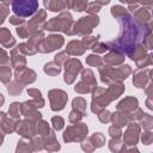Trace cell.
<instances>
[{
    "label": "cell",
    "mask_w": 153,
    "mask_h": 153,
    "mask_svg": "<svg viewBox=\"0 0 153 153\" xmlns=\"http://www.w3.org/2000/svg\"><path fill=\"white\" fill-rule=\"evenodd\" d=\"M11 80V69L6 66H0V81L4 84H7Z\"/></svg>",
    "instance_id": "cell-25"
},
{
    "label": "cell",
    "mask_w": 153,
    "mask_h": 153,
    "mask_svg": "<svg viewBox=\"0 0 153 153\" xmlns=\"http://www.w3.org/2000/svg\"><path fill=\"white\" fill-rule=\"evenodd\" d=\"M8 14V8H7V5L5 4H1L0 2V24L4 23L5 20V17Z\"/></svg>",
    "instance_id": "cell-45"
},
{
    "label": "cell",
    "mask_w": 153,
    "mask_h": 153,
    "mask_svg": "<svg viewBox=\"0 0 153 153\" xmlns=\"http://www.w3.org/2000/svg\"><path fill=\"white\" fill-rule=\"evenodd\" d=\"M124 60V54L123 53H120V51H115L112 50L110 54L105 55L104 56V62L112 66V65H120L122 63Z\"/></svg>",
    "instance_id": "cell-17"
},
{
    "label": "cell",
    "mask_w": 153,
    "mask_h": 153,
    "mask_svg": "<svg viewBox=\"0 0 153 153\" xmlns=\"http://www.w3.org/2000/svg\"><path fill=\"white\" fill-rule=\"evenodd\" d=\"M17 54H18V48H16V49L12 50V53H11V60H12V63H13V66H14L16 69H22V68L25 67V63L26 62H25V59L23 56L17 55Z\"/></svg>",
    "instance_id": "cell-22"
},
{
    "label": "cell",
    "mask_w": 153,
    "mask_h": 153,
    "mask_svg": "<svg viewBox=\"0 0 153 153\" xmlns=\"http://www.w3.org/2000/svg\"><path fill=\"white\" fill-rule=\"evenodd\" d=\"M16 80L22 84L23 86L25 84H31L36 80V73L32 69H27V68H22V69H17L16 72Z\"/></svg>",
    "instance_id": "cell-10"
},
{
    "label": "cell",
    "mask_w": 153,
    "mask_h": 153,
    "mask_svg": "<svg viewBox=\"0 0 153 153\" xmlns=\"http://www.w3.org/2000/svg\"><path fill=\"white\" fill-rule=\"evenodd\" d=\"M75 91L76 92H79V93H87V92H91L93 88H96V87H93L92 85H90V84H87V82H85V81H80L79 84H76L75 85Z\"/></svg>",
    "instance_id": "cell-28"
},
{
    "label": "cell",
    "mask_w": 153,
    "mask_h": 153,
    "mask_svg": "<svg viewBox=\"0 0 153 153\" xmlns=\"http://www.w3.org/2000/svg\"><path fill=\"white\" fill-rule=\"evenodd\" d=\"M152 139H153V136H152V133L151 131H147V133H143L142 134V142L145 145H151Z\"/></svg>",
    "instance_id": "cell-48"
},
{
    "label": "cell",
    "mask_w": 153,
    "mask_h": 153,
    "mask_svg": "<svg viewBox=\"0 0 153 153\" xmlns=\"http://www.w3.org/2000/svg\"><path fill=\"white\" fill-rule=\"evenodd\" d=\"M99 10H100V5H99V4H97V2L94 1V2L88 4V5L86 6V10H85V11H87L90 14H96Z\"/></svg>",
    "instance_id": "cell-40"
},
{
    "label": "cell",
    "mask_w": 153,
    "mask_h": 153,
    "mask_svg": "<svg viewBox=\"0 0 153 153\" xmlns=\"http://www.w3.org/2000/svg\"><path fill=\"white\" fill-rule=\"evenodd\" d=\"M51 123H53V127H54L55 129L60 130V129L63 127L65 121H63V118H62V117H60V116H55V117H53V118H51Z\"/></svg>",
    "instance_id": "cell-39"
},
{
    "label": "cell",
    "mask_w": 153,
    "mask_h": 153,
    "mask_svg": "<svg viewBox=\"0 0 153 153\" xmlns=\"http://www.w3.org/2000/svg\"><path fill=\"white\" fill-rule=\"evenodd\" d=\"M10 1H11V0H0V2H1V4H5V5H8Z\"/></svg>",
    "instance_id": "cell-58"
},
{
    "label": "cell",
    "mask_w": 153,
    "mask_h": 153,
    "mask_svg": "<svg viewBox=\"0 0 153 153\" xmlns=\"http://www.w3.org/2000/svg\"><path fill=\"white\" fill-rule=\"evenodd\" d=\"M49 99H50L51 110L59 111L65 108L68 97H67V93L62 90H51L49 92Z\"/></svg>",
    "instance_id": "cell-9"
},
{
    "label": "cell",
    "mask_w": 153,
    "mask_h": 153,
    "mask_svg": "<svg viewBox=\"0 0 153 153\" xmlns=\"http://www.w3.org/2000/svg\"><path fill=\"white\" fill-rule=\"evenodd\" d=\"M2 139H4V135L0 133V145H1V142H2Z\"/></svg>",
    "instance_id": "cell-59"
},
{
    "label": "cell",
    "mask_w": 153,
    "mask_h": 153,
    "mask_svg": "<svg viewBox=\"0 0 153 153\" xmlns=\"http://www.w3.org/2000/svg\"><path fill=\"white\" fill-rule=\"evenodd\" d=\"M27 93H29L33 99H42L41 92H39L38 90H36V88H29V90H27Z\"/></svg>",
    "instance_id": "cell-49"
},
{
    "label": "cell",
    "mask_w": 153,
    "mask_h": 153,
    "mask_svg": "<svg viewBox=\"0 0 153 153\" xmlns=\"http://www.w3.org/2000/svg\"><path fill=\"white\" fill-rule=\"evenodd\" d=\"M81 76H82V81H85V82L92 85L93 87H97V81H96L94 75H93V73H92L91 69H85V71H82V75H81Z\"/></svg>",
    "instance_id": "cell-24"
},
{
    "label": "cell",
    "mask_w": 153,
    "mask_h": 153,
    "mask_svg": "<svg viewBox=\"0 0 153 153\" xmlns=\"http://www.w3.org/2000/svg\"><path fill=\"white\" fill-rule=\"evenodd\" d=\"M10 63V57L4 49H0V66H6Z\"/></svg>",
    "instance_id": "cell-44"
},
{
    "label": "cell",
    "mask_w": 153,
    "mask_h": 153,
    "mask_svg": "<svg viewBox=\"0 0 153 153\" xmlns=\"http://www.w3.org/2000/svg\"><path fill=\"white\" fill-rule=\"evenodd\" d=\"M120 1H122V2H127V4H133V2L135 4L137 0H120Z\"/></svg>",
    "instance_id": "cell-56"
},
{
    "label": "cell",
    "mask_w": 153,
    "mask_h": 153,
    "mask_svg": "<svg viewBox=\"0 0 153 153\" xmlns=\"http://www.w3.org/2000/svg\"><path fill=\"white\" fill-rule=\"evenodd\" d=\"M10 23L13 25H18V24H24V19H22L18 16H12L10 17Z\"/></svg>",
    "instance_id": "cell-51"
},
{
    "label": "cell",
    "mask_w": 153,
    "mask_h": 153,
    "mask_svg": "<svg viewBox=\"0 0 153 153\" xmlns=\"http://www.w3.org/2000/svg\"><path fill=\"white\" fill-rule=\"evenodd\" d=\"M4 102H5V98H4V96L0 93V106L4 104Z\"/></svg>",
    "instance_id": "cell-57"
},
{
    "label": "cell",
    "mask_w": 153,
    "mask_h": 153,
    "mask_svg": "<svg viewBox=\"0 0 153 153\" xmlns=\"http://www.w3.org/2000/svg\"><path fill=\"white\" fill-rule=\"evenodd\" d=\"M111 121L114 122V126L120 127V128L123 127V126H127L129 123V118L127 116V112H123V111L114 114L111 116Z\"/></svg>",
    "instance_id": "cell-21"
},
{
    "label": "cell",
    "mask_w": 153,
    "mask_h": 153,
    "mask_svg": "<svg viewBox=\"0 0 153 153\" xmlns=\"http://www.w3.org/2000/svg\"><path fill=\"white\" fill-rule=\"evenodd\" d=\"M87 134V126H85L84 123H76L74 126L68 127L65 130L63 134V140L66 142L69 141H80L82 140Z\"/></svg>",
    "instance_id": "cell-5"
},
{
    "label": "cell",
    "mask_w": 153,
    "mask_h": 153,
    "mask_svg": "<svg viewBox=\"0 0 153 153\" xmlns=\"http://www.w3.org/2000/svg\"><path fill=\"white\" fill-rule=\"evenodd\" d=\"M99 23V18L97 16H88L80 18L74 24V33L79 35H88L94 26H97Z\"/></svg>",
    "instance_id": "cell-4"
},
{
    "label": "cell",
    "mask_w": 153,
    "mask_h": 153,
    "mask_svg": "<svg viewBox=\"0 0 153 153\" xmlns=\"http://www.w3.org/2000/svg\"><path fill=\"white\" fill-rule=\"evenodd\" d=\"M66 66V73H65V81L67 84H72L78 75V73L82 69V66L79 60L76 59H68L65 63Z\"/></svg>",
    "instance_id": "cell-8"
},
{
    "label": "cell",
    "mask_w": 153,
    "mask_h": 153,
    "mask_svg": "<svg viewBox=\"0 0 153 153\" xmlns=\"http://www.w3.org/2000/svg\"><path fill=\"white\" fill-rule=\"evenodd\" d=\"M44 5H45V7L48 10H50L53 12H57V11L62 10L60 0H44Z\"/></svg>",
    "instance_id": "cell-27"
},
{
    "label": "cell",
    "mask_w": 153,
    "mask_h": 153,
    "mask_svg": "<svg viewBox=\"0 0 153 153\" xmlns=\"http://www.w3.org/2000/svg\"><path fill=\"white\" fill-rule=\"evenodd\" d=\"M87 6V0H72V7L80 12V11H85Z\"/></svg>",
    "instance_id": "cell-33"
},
{
    "label": "cell",
    "mask_w": 153,
    "mask_h": 153,
    "mask_svg": "<svg viewBox=\"0 0 153 153\" xmlns=\"http://www.w3.org/2000/svg\"><path fill=\"white\" fill-rule=\"evenodd\" d=\"M90 141H91V143H93L94 147H100L104 143V136L100 133H96L90 137Z\"/></svg>",
    "instance_id": "cell-30"
},
{
    "label": "cell",
    "mask_w": 153,
    "mask_h": 153,
    "mask_svg": "<svg viewBox=\"0 0 153 153\" xmlns=\"http://www.w3.org/2000/svg\"><path fill=\"white\" fill-rule=\"evenodd\" d=\"M67 60H68V53H67V51L59 53V54L55 56V62H56L57 65H62V63H65Z\"/></svg>",
    "instance_id": "cell-41"
},
{
    "label": "cell",
    "mask_w": 153,
    "mask_h": 153,
    "mask_svg": "<svg viewBox=\"0 0 153 153\" xmlns=\"http://www.w3.org/2000/svg\"><path fill=\"white\" fill-rule=\"evenodd\" d=\"M135 108H137V99L134 97H127L123 100H121L117 105V110L123 112H129Z\"/></svg>",
    "instance_id": "cell-15"
},
{
    "label": "cell",
    "mask_w": 153,
    "mask_h": 153,
    "mask_svg": "<svg viewBox=\"0 0 153 153\" xmlns=\"http://www.w3.org/2000/svg\"><path fill=\"white\" fill-rule=\"evenodd\" d=\"M44 72H45L47 74L54 76V75H56V74H59V73L61 72V67H60V65H57L55 61H54V62H49V63H47V65L44 66Z\"/></svg>",
    "instance_id": "cell-23"
},
{
    "label": "cell",
    "mask_w": 153,
    "mask_h": 153,
    "mask_svg": "<svg viewBox=\"0 0 153 153\" xmlns=\"http://www.w3.org/2000/svg\"><path fill=\"white\" fill-rule=\"evenodd\" d=\"M110 102H111V99L109 98L105 90L96 87V90L93 92V97H92V111L96 114L100 112L105 106L109 105Z\"/></svg>",
    "instance_id": "cell-7"
},
{
    "label": "cell",
    "mask_w": 153,
    "mask_h": 153,
    "mask_svg": "<svg viewBox=\"0 0 153 153\" xmlns=\"http://www.w3.org/2000/svg\"><path fill=\"white\" fill-rule=\"evenodd\" d=\"M18 49H19V51L24 53L25 55H32V54H35V53L37 51V50H36L32 45H30L29 43H22V44H19Z\"/></svg>",
    "instance_id": "cell-31"
},
{
    "label": "cell",
    "mask_w": 153,
    "mask_h": 153,
    "mask_svg": "<svg viewBox=\"0 0 153 153\" xmlns=\"http://www.w3.org/2000/svg\"><path fill=\"white\" fill-rule=\"evenodd\" d=\"M86 62L90 65V66H100L102 65V59L98 56V55H94V54H91L87 56L86 59Z\"/></svg>",
    "instance_id": "cell-35"
},
{
    "label": "cell",
    "mask_w": 153,
    "mask_h": 153,
    "mask_svg": "<svg viewBox=\"0 0 153 153\" xmlns=\"http://www.w3.org/2000/svg\"><path fill=\"white\" fill-rule=\"evenodd\" d=\"M63 44V37L60 35H50L47 38H43L37 45V50L41 53H50L55 49H59Z\"/></svg>",
    "instance_id": "cell-6"
},
{
    "label": "cell",
    "mask_w": 153,
    "mask_h": 153,
    "mask_svg": "<svg viewBox=\"0 0 153 153\" xmlns=\"http://www.w3.org/2000/svg\"><path fill=\"white\" fill-rule=\"evenodd\" d=\"M100 79L104 84H110V82H118L123 79H126L130 73L131 69L128 65L121 66V67H100Z\"/></svg>",
    "instance_id": "cell-1"
},
{
    "label": "cell",
    "mask_w": 153,
    "mask_h": 153,
    "mask_svg": "<svg viewBox=\"0 0 153 153\" xmlns=\"http://www.w3.org/2000/svg\"><path fill=\"white\" fill-rule=\"evenodd\" d=\"M91 49H93V50H94V51H97V53H104V51H105V50H108L109 48H108V45H106L105 43L96 42Z\"/></svg>",
    "instance_id": "cell-43"
},
{
    "label": "cell",
    "mask_w": 153,
    "mask_h": 153,
    "mask_svg": "<svg viewBox=\"0 0 153 153\" xmlns=\"http://www.w3.org/2000/svg\"><path fill=\"white\" fill-rule=\"evenodd\" d=\"M38 10L37 0H12V11L20 18L30 17Z\"/></svg>",
    "instance_id": "cell-3"
},
{
    "label": "cell",
    "mask_w": 153,
    "mask_h": 153,
    "mask_svg": "<svg viewBox=\"0 0 153 153\" xmlns=\"http://www.w3.org/2000/svg\"><path fill=\"white\" fill-rule=\"evenodd\" d=\"M45 25V12L38 11V13L27 23V29L30 32H37L38 30H42V27Z\"/></svg>",
    "instance_id": "cell-11"
},
{
    "label": "cell",
    "mask_w": 153,
    "mask_h": 153,
    "mask_svg": "<svg viewBox=\"0 0 153 153\" xmlns=\"http://www.w3.org/2000/svg\"><path fill=\"white\" fill-rule=\"evenodd\" d=\"M1 127H2V130L5 133H12L16 129V124L11 120H6V118H5V121H4V123H2Z\"/></svg>",
    "instance_id": "cell-36"
},
{
    "label": "cell",
    "mask_w": 153,
    "mask_h": 153,
    "mask_svg": "<svg viewBox=\"0 0 153 153\" xmlns=\"http://www.w3.org/2000/svg\"><path fill=\"white\" fill-rule=\"evenodd\" d=\"M82 116H84V115H82L80 111H76V110L73 109V111H72L71 115H69V121H71V122H78V121L81 120Z\"/></svg>",
    "instance_id": "cell-46"
},
{
    "label": "cell",
    "mask_w": 153,
    "mask_h": 153,
    "mask_svg": "<svg viewBox=\"0 0 153 153\" xmlns=\"http://www.w3.org/2000/svg\"><path fill=\"white\" fill-rule=\"evenodd\" d=\"M139 131H140V128L137 124L135 123L129 124L128 130L124 134V142L127 145H135L139 139Z\"/></svg>",
    "instance_id": "cell-13"
},
{
    "label": "cell",
    "mask_w": 153,
    "mask_h": 153,
    "mask_svg": "<svg viewBox=\"0 0 153 153\" xmlns=\"http://www.w3.org/2000/svg\"><path fill=\"white\" fill-rule=\"evenodd\" d=\"M66 51L72 55H81L85 51V47L80 41H71L66 48Z\"/></svg>",
    "instance_id": "cell-19"
},
{
    "label": "cell",
    "mask_w": 153,
    "mask_h": 153,
    "mask_svg": "<svg viewBox=\"0 0 153 153\" xmlns=\"http://www.w3.org/2000/svg\"><path fill=\"white\" fill-rule=\"evenodd\" d=\"M5 118H6L5 114H4V112H0V126H2V123H4Z\"/></svg>",
    "instance_id": "cell-55"
},
{
    "label": "cell",
    "mask_w": 153,
    "mask_h": 153,
    "mask_svg": "<svg viewBox=\"0 0 153 153\" xmlns=\"http://www.w3.org/2000/svg\"><path fill=\"white\" fill-rule=\"evenodd\" d=\"M98 38H99V36H97V37H94V36H92V37H85L81 41V43L85 47V49H91L93 47V44L98 41Z\"/></svg>",
    "instance_id": "cell-34"
},
{
    "label": "cell",
    "mask_w": 153,
    "mask_h": 153,
    "mask_svg": "<svg viewBox=\"0 0 153 153\" xmlns=\"http://www.w3.org/2000/svg\"><path fill=\"white\" fill-rule=\"evenodd\" d=\"M0 43H1L5 48H11V47L14 45V43H16V41H14V38L12 37L11 32H10L7 29H5V27L0 29Z\"/></svg>",
    "instance_id": "cell-18"
},
{
    "label": "cell",
    "mask_w": 153,
    "mask_h": 153,
    "mask_svg": "<svg viewBox=\"0 0 153 153\" xmlns=\"http://www.w3.org/2000/svg\"><path fill=\"white\" fill-rule=\"evenodd\" d=\"M73 109L76 110V111H80L82 115L85 114V110H86V102L84 98L81 97H78L73 100Z\"/></svg>",
    "instance_id": "cell-26"
},
{
    "label": "cell",
    "mask_w": 153,
    "mask_h": 153,
    "mask_svg": "<svg viewBox=\"0 0 153 153\" xmlns=\"http://www.w3.org/2000/svg\"><path fill=\"white\" fill-rule=\"evenodd\" d=\"M124 92V86L118 81V82H115L112 85H110V87L108 88L106 93L109 96V98L112 100V99H117L122 93Z\"/></svg>",
    "instance_id": "cell-20"
},
{
    "label": "cell",
    "mask_w": 153,
    "mask_h": 153,
    "mask_svg": "<svg viewBox=\"0 0 153 153\" xmlns=\"http://www.w3.org/2000/svg\"><path fill=\"white\" fill-rule=\"evenodd\" d=\"M19 109H20V104L19 103H12L10 106V115L13 118H19Z\"/></svg>",
    "instance_id": "cell-37"
},
{
    "label": "cell",
    "mask_w": 153,
    "mask_h": 153,
    "mask_svg": "<svg viewBox=\"0 0 153 153\" xmlns=\"http://www.w3.org/2000/svg\"><path fill=\"white\" fill-rule=\"evenodd\" d=\"M37 131H38L41 135H48V134L50 133L48 123H47V122H44V121L39 122V123H38V126H37Z\"/></svg>",
    "instance_id": "cell-38"
},
{
    "label": "cell",
    "mask_w": 153,
    "mask_h": 153,
    "mask_svg": "<svg viewBox=\"0 0 153 153\" xmlns=\"http://www.w3.org/2000/svg\"><path fill=\"white\" fill-rule=\"evenodd\" d=\"M23 87H24V86H23L22 84H19L17 80H14L11 85H8L7 91H8V93H11V94L16 96V94H18V93H20V92H22Z\"/></svg>",
    "instance_id": "cell-29"
},
{
    "label": "cell",
    "mask_w": 153,
    "mask_h": 153,
    "mask_svg": "<svg viewBox=\"0 0 153 153\" xmlns=\"http://www.w3.org/2000/svg\"><path fill=\"white\" fill-rule=\"evenodd\" d=\"M137 1H140L143 6H146L147 8H149L151 10V6H152V0H137Z\"/></svg>",
    "instance_id": "cell-53"
},
{
    "label": "cell",
    "mask_w": 153,
    "mask_h": 153,
    "mask_svg": "<svg viewBox=\"0 0 153 153\" xmlns=\"http://www.w3.org/2000/svg\"><path fill=\"white\" fill-rule=\"evenodd\" d=\"M47 30L49 31H63L67 35H73L74 33V23L72 19V16L67 12H63L60 14L57 18H51L45 24Z\"/></svg>",
    "instance_id": "cell-2"
},
{
    "label": "cell",
    "mask_w": 153,
    "mask_h": 153,
    "mask_svg": "<svg viewBox=\"0 0 153 153\" xmlns=\"http://www.w3.org/2000/svg\"><path fill=\"white\" fill-rule=\"evenodd\" d=\"M109 134L111 135V137H120V135H121V130H120V127H116V126H112V127H110V129H109Z\"/></svg>",
    "instance_id": "cell-47"
},
{
    "label": "cell",
    "mask_w": 153,
    "mask_h": 153,
    "mask_svg": "<svg viewBox=\"0 0 153 153\" xmlns=\"http://www.w3.org/2000/svg\"><path fill=\"white\" fill-rule=\"evenodd\" d=\"M109 1L110 0H96V2L99 5H106V4H109Z\"/></svg>",
    "instance_id": "cell-54"
},
{
    "label": "cell",
    "mask_w": 153,
    "mask_h": 153,
    "mask_svg": "<svg viewBox=\"0 0 153 153\" xmlns=\"http://www.w3.org/2000/svg\"><path fill=\"white\" fill-rule=\"evenodd\" d=\"M17 126V131L20 134V135H23L24 137H31L32 135H33V133H35V127H33V124L31 123V122H29V121H22V122H18V124H16Z\"/></svg>",
    "instance_id": "cell-14"
},
{
    "label": "cell",
    "mask_w": 153,
    "mask_h": 153,
    "mask_svg": "<svg viewBox=\"0 0 153 153\" xmlns=\"http://www.w3.org/2000/svg\"><path fill=\"white\" fill-rule=\"evenodd\" d=\"M141 121V124L143 126L145 129L149 130L152 128V116L148 115V114H142V116L139 118Z\"/></svg>",
    "instance_id": "cell-32"
},
{
    "label": "cell",
    "mask_w": 153,
    "mask_h": 153,
    "mask_svg": "<svg viewBox=\"0 0 153 153\" xmlns=\"http://www.w3.org/2000/svg\"><path fill=\"white\" fill-rule=\"evenodd\" d=\"M134 16L137 20V23H140L141 25H149L151 23V14H149V8H136L133 11Z\"/></svg>",
    "instance_id": "cell-16"
},
{
    "label": "cell",
    "mask_w": 153,
    "mask_h": 153,
    "mask_svg": "<svg viewBox=\"0 0 153 153\" xmlns=\"http://www.w3.org/2000/svg\"><path fill=\"white\" fill-rule=\"evenodd\" d=\"M60 1H61L62 10H67L72 7V0H60Z\"/></svg>",
    "instance_id": "cell-52"
},
{
    "label": "cell",
    "mask_w": 153,
    "mask_h": 153,
    "mask_svg": "<svg viewBox=\"0 0 153 153\" xmlns=\"http://www.w3.org/2000/svg\"><path fill=\"white\" fill-rule=\"evenodd\" d=\"M151 75V69H137L134 73V78H133V82L136 87H145L146 82L149 80Z\"/></svg>",
    "instance_id": "cell-12"
},
{
    "label": "cell",
    "mask_w": 153,
    "mask_h": 153,
    "mask_svg": "<svg viewBox=\"0 0 153 153\" xmlns=\"http://www.w3.org/2000/svg\"><path fill=\"white\" fill-rule=\"evenodd\" d=\"M99 115H98V118H99V121L100 122H103V123H106V122H109L110 120H111V114L109 112V111H106V110H102L100 112H98Z\"/></svg>",
    "instance_id": "cell-42"
},
{
    "label": "cell",
    "mask_w": 153,
    "mask_h": 153,
    "mask_svg": "<svg viewBox=\"0 0 153 153\" xmlns=\"http://www.w3.org/2000/svg\"><path fill=\"white\" fill-rule=\"evenodd\" d=\"M17 32H18V35H19L20 37H23V38H25L26 36H29V35H30V31H29L27 26H26V27H22V26L19 27V26H18Z\"/></svg>",
    "instance_id": "cell-50"
}]
</instances>
